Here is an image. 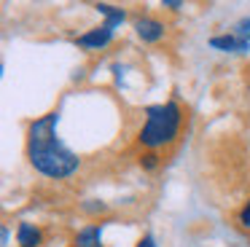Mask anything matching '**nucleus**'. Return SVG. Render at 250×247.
I'll use <instances>...</instances> for the list:
<instances>
[{"label":"nucleus","instance_id":"f257e3e1","mask_svg":"<svg viewBox=\"0 0 250 247\" xmlns=\"http://www.w3.org/2000/svg\"><path fill=\"white\" fill-rule=\"evenodd\" d=\"M60 113H46L27 126V159L41 175L51 180H65L81 166V159L57 137Z\"/></svg>","mask_w":250,"mask_h":247},{"label":"nucleus","instance_id":"f03ea898","mask_svg":"<svg viewBox=\"0 0 250 247\" xmlns=\"http://www.w3.org/2000/svg\"><path fill=\"white\" fill-rule=\"evenodd\" d=\"M180 124H183V110H180L178 102L169 100V102H162V105H151L146 107V124H143L137 140H140L143 148H151V150L164 148V145L175 143Z\"/></svg>","mask_w":250,"mask_h":247},{"label":"nucleus","instance_id":"7ed1b4c3","mask_svg":"<svg viewBox=\"0 0 250 247\" xmlns=\"http://www.w3.org/2000/svg\"><path fill=\"white\" fill-rule=\"evenodd\" d=\"M113 32H116V27H110V24H100V27H92V30H86L83 35H78L76 38V46L78 48H89V51H97V48H105L110 41H113Z\"/></svg>","mask_w":250,"mask_h":247},{"label":"nucleus","instance_id":"20e7f679","mask_svg":"<svg viewBox=\"0 0 250 247\" xmlns=\"http://www.w3.org/2000/svg\"><path fill=\"white\" fill-rule=\"evenodd\" d=\"M135 32L146 43H156L164 38V24L153 16H140V19H135Z\"/></svg>","mask_w":250,"mask_h":247},{"label":"nucleus","instance_id":"39448f33","mask_svg":"<svg viewBox=\"0 0 250 247\" xmlns=\"http://www.w3.org/2000/svg\"><path fill=\"white\" fill-rule=\"evenodd\" d=\"M210 46L218 48V51H231V54H245L250 51V38H239V35H212L210 38Z\"/></svg>","mask_w":250,"mask_h":247},{"label":"nucleus","instance_id":"423d86ee","mask_svg":"<svg viewBox=\"0 0 250 247\" xmlns=\"http://www.w3.org/2000/svg\"><path fill=\"white\" fill-rule=\"evenodd\" d=\"M73 247H103V223L83 226L73 239Z\"/></svg>","mask_w":250,"mask_h":247},{"label":"nucleus","instance_id":"0eeeda50","mask_svg":"<svg viewBox=\"0 0 250 247\" xmlns=\"http://www.w3.org/2000/svg\"><path fill=\"white\" fill-rule=\"evenodd\" d=\"M41 228H35L33 223H19L17 228V242L19 247H41Z\"/></svg>","mask_w":250,"mask_h":247},{"label":"nucleus","instance_id":"6e6552de","mask_svg":"<svg viewBox=\"0 0 250 247\" xmlns=\"http://www.w3.org/2000/svg\"><path fill=\"white\" fill-rule=\"evenodd\" d=\"M94 8L100 11V14L105 16V24H110V27H119L121 21L126 19V14L121 8H116V5H110V3H97Z\"/></svg>","mask_w":250,"mask_h":247},{"label":"nucleus","instance_id":"1a4fd4ad","mask_svg":"<svg viewBox=\"0 0 250 247\" xmlns=\"http://www.w3.org/2000/svg\"><path fill=\"white\" fill-rule=\"evenodd\" d=\"M81 209H83V212H89V215H100V212L108 209V204H105V202H94V199H92V202H83Z\"/></svg>","mask_w":250,"mask_h":247},{"label":"nucleus","instance_id":"9d476101","mask_svg":"<svg viewBox=\"0 0 250 247\" xmlns=\"http://www.w3.org/2000/svg\"><path fill=\"white\" fill-rule=\"evenodd\" d=\"M140 166H143V169H156V166H159V156L156 153H143L140 156Z\"/></svg>","mask_w":250,"mask_h":247},{"label":"nucleus","instance_id":"9b49d317","mask_svg":"<svg viewBox=\"0 0 250 247\" xmlns=\"http://www.w3.org/2000/svg\"><path fill=\"white\" fill-rule=\"evenodd\" d=\"M234 35H239V38H250V19H242L237 24V30H234Z\"/></svg>","mask_w":250,"mask_h":247},{"label":"nucleus","instance_id":"f8f14e48","mask_svg":"<svg viewBox=\"0 0 250 247\" xmlns=\"http://www.w3.org/2000/svg\"><path fill=\"white\" fill-rule=\"evenodd\" d=\"M239 226L250 228V199H248V204L242 207V212H239Z\"/></svg>","mask_w":250,"mask_h":247},{"label":"nucleus","instance_id":"ddd939ff","mask_svg":"<svg viewBox=\"0 0 250 247\" xmlns=\"http://www.w3.org/2000/svg\"><path fill=\"white\" fill-rule=\"evenodd\" d=\"M135 247H159V245H156V239H153L151 234H146V236H140V239H137Z\"/></svg>","mask_w":250,"mask_h":247},{"label":"nucleus","instance_id":"4468645a","mask_svg":"<svg viewBox=\"0 0 250 247\" xmlns=\"http://www.w3.org/2000/svg\"><path fill=\"white\" fill-rule=\"evenodd\" d=\"M164 8H169V11H180V8H183V3H180V0H164Z\"/></svg>","mask_w":250,"mask_h":247}]
</instances>
